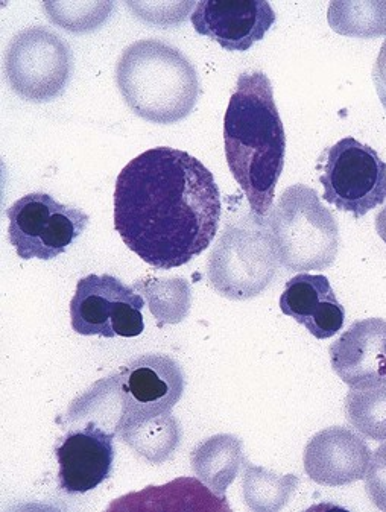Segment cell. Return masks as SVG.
I'll return each mask as SVG.
<instances>
[{
	"instance_id": "obj_10",
	"label": "cell",
	"mask_w": 386,
	"mask_h": 512,
	"mask_svg": "<svg viewBox=\"0 0 386 512\" xmlns=\"http://www.w3.org/2000/svg\"><path fill=\"white\" fill-rule=\"evenodd\" d=\"M116 376L122 402L119 421L171 414L186 386L183 368L166 354L140 356Z\"/></svg>"
},
{
	"instance_id": "obj_24",
	"label": "cell",
	"mask_w": 386,
	"mask_h": 512,
	"mask_svg": "<svg viewBox=\"0 0 386 512\" xmlns=\"http://www.w3.org/2000/svg\"><path fill=\"white\" fill-rule=\"evenodd\" d=\"M376 231L380 239L386 244V206L377 213L376 216Z\"/></svg>"
},
{
	"instance_id": "obj_21",
	"label": "cell",
	"mask_w": 386,
	"mask_h": 512,
	"mask_svg": "<svg viewBox=\"0 0 386 512\" xmlns=\"http://www.w3.org/2000/svg\"><path fill=\"white\" fill-rule=\"evenodd\" d=\"M133 288H145L149 309L154 317L159 318L160 324L181 323L189 312L190 288L189 283L184 279L178 280L171 295H165L160 279L154 280L152 283H145V285L143 282H139Z\"/></svg>"
},
{
	"instance_id": "obj_12",
	"label": "cell",
	"mask_w": 386,
	"mask_h": 512,
	"mask_svg": "<svg viewBox=\"0 0 386 512\" xmlns=\"http://www.w3.org/2000/svg\"><path fill=\"white\" fill-rule=\"evenodd\" d=\"M371 456L364 438L349 427H327L307 443L304 470L323 487H345L365 478Z\"/></svg>"
},
{
	"instance_id": "obj_3",
	"label": "cell",
	"mask_w": 386,
	"mask_h": 512,
	"mask_svg": "<svg viewBox=\"0 0 386 512\" xmlns=\"http://www.w3.org/2000/svg\"><path fill=\"white\" fill-rule=\"evenodd\" d=\"M116 84L134 114L152 124L171 125L192 113L200 96L195 67L162 40H139L122 52Z\"/></svg>"
},
{
	"instance_id": "obj_8",
	"label": "cell",
	"mask_w": 386,
	"mask_h": 512,
	"mask_svg": "<svg viewBox=\"0 0 386 512\" xmlns=\"http://www.w3.org/2000/svg\"><path fill=\"white\" fill-rule=\"evenodd\" d=\"M324 200L356 219L386 201V163L371 146L345 137L324 152Z\"/></svg>"
},
{
	"instance_id": "obj_22",
	"label": "cell",
	"mask_w": 386,
	"mask_h": 512,
	"mask_svg": "<svg viewBox=\"0 0 386 512\" xmlns=\"http://www.w3.org/2000/svg\"><path fill=\"white\" fill-rule=\"evenodd\" d=\"M365 490L380 511H386V444L374 450L365 475Z\"/></svg>"
},
{
	"instance_id": "obj_14",
	"label": "cell",
	"mask_w": 386,
	"mask_h": 512,
	"mask_svg": "<svg viewBox=\"0 0 386 512\" xmlns=\"http://www.w3.org/2000/svg\"><path fill=\"white\" fill-rule=\"evenodd\" d=\"M330 365L352 389L386 382V321H356L330 347Z\"/></svg>"
},
{
	"instance_id": "obj_9",
	"label": "cell",
	"mask_w": 386,
	"mask_h": 512,
	"mask_svg": "<svg viewBox=\"0 0 386 512\" xmlns=\"http://www.w3.org/2000/svg\"><path fill=\"white\" fill-rule=\"evenodd\" d=\"M145 300L114 275L90 274L76 285L70 301L72 329L78 335L136 338L145 330Z\"/></svg>"
},
{
	"instance_id": "obj_7",
	"label": "cell",
	"mask_w": 386,
	"mask_h": 512,
	"mask_svg": "<svg viewBox=\"0 0 386 512\" xmlns=\"http://www.w3.org/2000/svg\"><path fill=\"white\" fill-rule=\"evenodd\" d=\"M7 216L8 239L23 260L61 256L90 222L83 210L64 206L43 192L22 196L7 210Z\"/></svg>"
},
{
	"instance_id": "obj_16",
	"label": "cell",
	"mask_w": 386,
	"mask_h": 512,
	"mask_svg": "<svg viewBox=\"0 0 386 512\" xmlns=\"http://www.w3.org/2000/svg\"><path fill=\"white\" fill-rule=\"evenodd\" d=\"M197 478L219 499L235 482L244 464V443L230 433H219L198 444L190 455Z\"/></svg>"
},
{
	"instance_id": "obj_15",
	"label": "cell",
	"mask_w": 386,
	"mask_h": 512,
	"mask_svg": "<svg viewBox=\"0 0 386 512\" xmlns=\"http://www.w3.org/2000/svg\"><path fill=\"white\" fill-rule=\"evenodd\" d=\"M280 309L317 339L333 338L344 327V306L326 275L301 272L292 277L280 297Z\"/></svg>"
},
{
	"instance_id": "obj_18",
	"label": "cell",
	"mask_w": 386,
	"mask_h": 512,
	"mask_svg": "<svg viewBox=\"0 0 386 512\" xmlns=\"http://www.w3.org/2000/svg\"><path fill=\"white\" fill-rule=\"evenodd\" d=\"M244 465V499L248 508L256 512H276L291 502L298 487L297 476H279L250 462Z\"/></svg>"
},
{
	"instance_id": "obj_17",
	"label": "cell",
	"mask_w": 386,
	"mask_h": 512,
	"mask_svg": "<svg viewBox=\"0 0 386 512\" xmlns=\"http://www.w3.org/2000/svg\"><path fill=\"white\" fill-rule=\"evenodd\" d=\"M118 435L131 449L154 464L166 461L181 441L180 426L171 414L119 421Z\"/></svg>"
},
{
	"instance_id": "obj_19",
	"label": "cell",
	"mask_w": 386,
	"mask_h": 512,
	"mask_svg": "<svg viewBox=\"0 0 386 512\" xmlns=\"http://www.w3.org/2000/svg\"><path fill=\"white\" fill-rule=\"evenodd\" d=\"M345 417L362 437L386 443V382L353 389L345 397Z\"/></svg>"
},
{
	"instance_id": "obj_2",
	"label": "cell",
	"mask_w": 386,
	"mask_h": 512,
	"mask_svg": "<svg viewBox=\"0 0 386 512\" xmlns=\"http://www.w3.org/2000/svg\"><path fill=\"white\" fill-rule=\"evenodd\" d=\"M224 143L228 169L251 212L265 218L285 168L286 134L273 86L262 70L239 75L225 111Z\"/></svg>"
},
{
	"instance_id": "obj_1",
	"label": "cell",
	"mask_w": 386,
	"mask_h": 512,
	"mask_svg": "<svg viewBox=\"0 0 386 512\" xmlns=\"http://www.w3.org/2000/svg\"><path fill=\"white\" fill-rule=\"evenodd\" d=\"M221 210L212 172L180 149H148L116 180L114 228L156 269L178 268L203 254L215 241Z\"/></svg>"
},
{
	"instance_id": "obj_4",
	"label": "cell",
	"mask_w": 386,
	"mask_h": 512,
	"mask_svg": "<svg viewBox=\"0 0 386 512\" xmlns=\"http://www.w3.org/2000/svg\"><path fill=\"white\" fill-rule=\"evenodd\" d=\"M265 225L280 265L289 271H323L338 256V222L312 187H288L265 216Z\"/></svg>"
},
{
	"instance_id": "obj_23",
	"label": "cell",
	"mask_w": 386,
	"mask_h": 512,
	"mask_svg": "<svg viewBox=\"0 0 386 512\" xmlns=\"http://www.w3.org/2000/svg\"><path fill=\"white\" fill-rule=\"evenodd\" d=\"M373 81L376 86L377 95L386 110V40L380 48L376 63L373 67Z\"/></svg>"
},
{
	"instance_id": "obj_13",
	"label": "cell",
	"mask_w": 386,
	"mask_h": 512,
	"mask_svg": "<svg viewBox=\"0 0 386 512\" xmlns=\"http://www.w3.org/2000/svg\"><path fill=\"white\" fill-rule=\"evenodd\" d=\"M277 16L268 2L201 0L193 11V28L212 38L225 51L245 52L265 37Z\"/></svg>"
},
{
	"instance_id": "obj_6",
	"label": "cell",
	"mask_w": 386,
	"mask_h": 512,
	"mask_svg": "<svg viewBox=\"0 0 386 512\" xmlns=\"http://www.w3.org/2000/svg\"><path fill=\"white\" fill-rule=\"evenodd\" d=\"M73 58L60 35L45 26L23 29L8 45L4 70L20 98L45 104L63 95L72 76Z\"/></svg>"
},
{
	"instance_id": "obj_11",
	"label": "cell",
	"mask_w": 386,
	"mask_h": 512,
	"mask_svg": "<svg viewBox=\"0 0 386 512\" xmlns=\"http://www.w3.org/2000/svg\"><path fill=\"white\" fill-rule=\"evenodd\" d=\"M118 432L90 420L75 427L55 447L58 484L66 494H84L98 488L113 473L114 438Z\"/></svg>"
},
{
	"instance_id": "obj_5",
	"label": "cell",
	"mask_w": 386,
	"mask_h": 512,
	"mask_svg": "<svg viewBox=\"0 0 386 512\" xmlns=\"http://www.w3.org/2000/svg\"><path fill=\"white\" fill-rule=\"evenodd\" d=\"M276 251L263 218L248 224H227L209 259L212 288L230 300L262 294L277 274Z\"/></svg>"
},
{
	"instance_id": "obj_20",
	"label": "cell",
	"mask_w": 386,
	"mask_h": 512,
	"mask_svg": "<svg viewBox=\"0 0 386 512\" xmlns=\"http://www.w3.org/2000/svg\"><path fill=\"white\" fill-rule=\"evenodd\" d=\"M327 19L333 31L347 37H382L386 35V2H332Z\"/></svg>"
}]
</instances>
